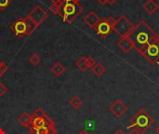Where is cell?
<instances>
[{"label":"cell","instance_id":"6da1fadb","mask_svg":"<svg viewBox=\"0 0 159 134\" xmlns=\"http://www.w3.org/2000/svg\"><path fill=\"white\" fill-rule=\"evenodd\" d=\"M128 37L131 41L133 49L140 54L148 45L159 40L158 35L144 21H141L134 25Z\"/></svg>","mask_w":159,"mask_h":134},{"label":"cell","instance_id":"7a4b0ae2","mask_svg":"<svg viewBox=\"0 0 159 134\" xmlns=\"http://www.w3.org/2000/svg\"><path fill=\"white\" fill-rule=\"evenodd\" d=\"M155 123L154 118L145 109H140L130 119L128 129L134 128L142 133L146 132Z\"/></svg>","mask_w":159,"mask_h":134},{"label":"cell","instance_id":"3957f363","mask_svg":"<svg viewBox=\"0 0 159 134\" xmlns=\"http://www.w3.org/2000/svg\"><path fill=\"white\" fill-rule=\"evenodd\" d=\"M84 11V7L79 3H63L60 5L59 14L65 23H73L74 21Z\"/></svg>","mask_w":159,"mask_h":134},{"label":"cell","instance_id":"277c9868","mask_svg":"<svg viewBox=\"0 0 159 134\" xmlns=\"http://www.w3.org/2000/svg\"><path fill=\"white\" fill-rule=\"evenodd\" d=\"M134 24L125 16L121 15L116 21V24L113 28V31H115L121 38L128 36V35L131 32L133 29Z\"/></svg>","mask_w":159,"mask_h":134},{"label":"cell","instance_id":"5b68a950","mask_svg":"<svg viewBox=\"0 0 159 134\" xmlns=\"http://www.w3.org/2000/svg\"><path fill=\"white\" fill-rule=\"evenodd\" d=\"M151 64H156L159 61V40L148 45L141 53Z\"/></svg>","mask_w":159,"mask_h":134},{"label":"cell","instance_id":"8992f818","mask_svg":"<svg viewBox=\"0 0 159 134\" xmlns=\"http://www.w3.org/2000/svg\"><path fill=\"white\" fill-rule=\"evenodd\" d=\"M29 20H31L36 27H39L48 17V13L41 6H35L26 16Z\"/></svg>","mask_w":159,"mask_h":134},{"label":"cell","instance_id":"52a82bcc","mask_svg":"<svg viewBox=\"0 0 159 134\" xmlns=\"http://www.w3.org/2000/svg\"><path fill=\"white\" fill-rule=\"evenodd\" d=\"M10 30L19 38L27 36V22L25 18H18L10 25Z\"/></svg>","mask_w":159,"mask_h":134},{"label":"cell","instance_id":"ba28073f","mask_svg":"<svg viewBox=\"0 0 159 134\" xmlns=\"http://www.w3.org/2000/svg\"><path fill=\"white\" fill-rule=\"evenodd\" d=\"M94 30H95L96 34L101 38H106L111 35V33L113 31V28L108 23V21H107V20L105 18V19H101V21H99L97 26L94 28Z\"/></svg>","mask_w":159,"mask_h":134},{"label":"cell","instance_id":"9c48e42d","mask_svg":"<svg viewBox=\"0 0 159 134\" xmlns=\"http://www.w3.org/2000/svg\"><path fill=\"white\" fill-rule=\"evenodd\" d=\"M110 112L116 118H121L128 111V106L121 100H116L109 108Z\"/></svg>","mask_w":159,"mask_h":134},{"label":"cell","instance_id":"30bf717a","mask_svg":"<svg viewBox=\"0 0 159 134\" xmlns=\"http://www.w3.org/2000/svg\"><path fill=\"white\" fill-rule=\"evenodd\" d=\"M83 21L88 26L94 29L97 26V24L99 23V21H101V18L95 11L90 10L88 14L85 15V17L83 18Z\"/></svg>","mask_w":159,"mask_h":134},{"label":"cell","instance_id":"8fae6325","mask_svg":"<svg viewBox=\"0 0 159 134\" xmlns=\"http://www.w3.org/2000/svg\"><path fill=\"white\" fill-rule=\"evenodd\" d=\"M118 47L123 50V52L125 53H129L131 51V49H133V45L131 43V41L129 40V38L128 36L122 37L119 41H118Z\"/></svg>","mask_w":159,"mask_h":134},{"label":"cell","instance_id":"7c38bea8","mask_svg":"<svg viewBox=\"0 0 159 134\" xmlns=\"http://www.w3.org/2000/svg\"><path fill=\"white\" fill-rule=\"evenodd\" d=\"M143 9L148 15H153L158 9V4L155 0H147L143 4Z\"/></svg>","mask_w":159,"mask_h":134},{"label":"cell","instance_id":"4fadbf2b","mask_svg":"<svg viewBox=\"0 0 159 134\" xmlns=\"http://www.w3.org/2000/svg\"><path fill=\"white\" fill-rule=\"evenodd\" d=\"M18 122L24 128L30 129L31 128V121H32V116H30L27 112H23L20 114V116L17 118Z\"/></svg>","mask_w":159,"mask_h":134},{"label":"cell","instance_id":"5bb4252c","mask_svg":"<svg viewBox=\"0 0 159 134\" xmlns=\"http://www.w3.org/2000/svg\"><path fill=\"white\" fill-rule=\"evenodd\" d=\"M50 71H51V73H52L55 76L59 77V76H62V75L65 73L66 68H65V66H64L62 63L57 62H55V63L50 67Z\"/></svg>","mask_w":159,"mask_h":134},{"label":"cell","instance_id":"9a60e30c","mask_svg":"<svg viewBox=\"0 0 159 134\" xmlns=\"http://www.w3.org/2000/svg\"><path fill=\"white\" fill-rule=\"evenodd\" d=\"M91 69H92V73H93L97 77L102 76L106 72L105 67H104L102 63H100V62H96V64H95Z\"/></svg>","mask_w":159,"mask_h":134},{"label":"cell","instance_id":"2e32d148","mask_svg":"<svg viewBox=\"0 0 159 134\" xmlns=\"http://www.w3.org/2000/svg\"><path fill=\"white\" fill-rule=\"evenodd\" d=\"M76 67L81 71V72H86L89 69V65H88V62H87V57H81L76 62H75Z\"/></svg>","mask_w":159,"mask_h":134},{"label":"cell","instance_id":"e0dca14e","mask_svg":"<svg viewBox=\"0 0 159 134\" xmlns=\"http://www.w3.org/2000/svg\"><path fill=\"white\" fill-rule=\"evenodd\" d=\"M69 104H70V105H71L74 109L77 110V109H79V108L82 106L83 102H82V100H81L77 95H74V96L70 99Z\"/></svg>","mask_w":159,"mask_h":134},{"label":"cell","instance_id":"ac0fdd59","mask_svg":"<svg viewBox=\"0 0 159 134\" xmlns=\"http://www.w3.org/2000/svg\"><path fill=\"white\" fill-rule=\"evenodd\" d=\"M41 127H45L44 118H32L31 128L38 129V128H41Z\"/></svg>","mask_w":159,"mask_h":134},{"label":"cell","instance_id":"d6986e66","mask_svg":"<svg viewBox=\"0 0 159 134\" xmlns=\"http://www.w3.org/2000/svg\"><path fill=\"white\" fill-rule=\"evenodd\" d=\"M25 18V20H26V22H27V36H30L34 31H35V29L37 28L36 26H35V24L31 21V20H29L27 17H24Z\"/></svg>","mask_w":159,"mask_h":134},{"label":"cell","instance_id":"ffe728a7","mask_svg":"<svg viewBox=\"0 0 159 134\" xmlns=\"http://www.w3.org/2000/svg\"><path fill=\"white\" fill-rule=\"evenodd\" d=\"M41 61H42L41 57H40L39 55L35 54V53H34V54L29 58V62H30L32 65H34V66L38 65V64L41 62Z\"/></svg>","mask_w":159,"mask_h":134},{"label":"cell","instance_id":"44dd1931","mask_svg":"<svg viewBox=\"0 0 159 134\" xmlns=\"http://www.w3.org/2000/svg\"><path fill=\"white\" fill-rule=\"evenodd\" d=\"M29 134H48V128L47 127H41L38 129H29Z\"/></svg>","mask_w":159,"mask_h":134},{"label":"cell","instance_id":"7402d4cb","mask_svg":"<svg viewBox=\"0 0 159 134\" xmlns=\"http://www.w3.org/2000/svg\"><path fill=\"white\" fill-rule=\"evenodd\" d=\"M47 116V114L42 110V108L38 107L37 109L34 110V112L32 115V118H45Z\"/></svg>","mask_w":159,"mask_h":134},{"label":"cell","instance_id":"603a6c76","mask_svg":"<svg viewBox=\"0 0 159 134\" xmlns=\"http://www.w3.org/2000/svg\"><path fill=\"white\" fill-rule=\"evenodd\" d=\"M44 121H45V127L47 128H50V127H55V123L54 121L47 115L45 118H44Z\"/></svg>","mask_w":159,"mask_h":134},{"label":"cell","instance_id":"cb8c5ba5","mask_svg":"<svg viewBox=\"0 0 159 134\" xmlns=\"http://www.w3.org/2000/svg\"><path fill=\"white\" fill-rule=\"evenodd\" d=\"M12 0H0V10H5L10 4Z\"/></svg>","mask_w":159,"mask_h":134},{"label":"cell","instance_id":"d4e9b609","mask_svg":"<svg viewBox=\"0 0 159 134\" xmlns=\"http://www.w3.org/2000/svg\"><path fill=\"white\" fill-rule=\"evenodd\" d=\"M87 62H88V65H89V69H91L96 64V61L92 57H90V56L87 57Z\"/></svg>","mask_w":159,"mask_h":134},{"label":"cell","instance_id":"484cf974","mask_svg":"<svg viewBox=\"0 0 159 134\" xmlns=\"http://www.w3.org/2000/svg\"><path fill=\"white\" fill-rule=\"evenodd\" d=\"M49 9L56 15L59 14V9H60V5H54V4H51Z\"/></svg>","mask_w":159,"mask_h":134},{"label":"cell","instance_id":"4316f807","mask_svg":"<svg viewBox=\"0 0 159 134\" xmlns=\"http://www.w3.org/2000/svg\"><path fill=\"white\" fill-rule=\"evenodd\" d=\"M7 92V88L0 82V97H3Z\"/></svg>","mask_w":159,"mask_h":134},{"label":"cell","instance_id":"83f0119b","mask_svg":"<svg viewBox=\"0 0 159 134\" xmlns=\"http://www.w3.org/2000/svg\"><path fill=\"white\" fill-rule=\"evenodd\" d=\"M7 70H8V66H7V64H6V63L2 62V64H1V66H0V73H1L2 75H4Z\"/></svg>","mask_w":159,"mask_h":134},{"label":"cell","instance_id":"f1b7e54d","mask_svg":"<svg viewBox=\"0 0 159 134\" xmlns=\"http://www.w3.org/2000/svg\"><path fill=\"white\" fill-rule=\"evenodd\" d=\"M106 20H107V21H108V23L111 25V27L112 28H114V26H115V24H116V20H115L112 16H109L108 18H106Z\"/></svg>","mask_w":159,"mask_h":134},{"label":"cell","instance_id":"f546056e","mask_svg":"<svg viewBox=\"0 0 159 134\" xmlns=\"http://www.w3.org/2000/svg\"><path fill=\"white\" fill-rule=\"evenodd\" d=\"M48 134H58V131L55 127H50L48 128Z\"/></svg>","mask_w":159,"mask_h":134},{"label":"cell","instance_id":"4dcf8cb0","mask_svg":"<svg viewBox=\"0 0 159 134\" xmlns=\"http://www.w3.org/2000/svg\"><path fill=\"white\" fill-rule=\"evenodd\" d=\"M49 1L51 2V4H54V5H61V4H63L61 2V0H49Z\"/></svg>","mask_w":159,"mask_h":134},{"label":"cell","instance_id":"1f68e13d","mask_svg":"<svg viewBox=\"0 0 159 134\" xmlns=\"http://www.w3.org/2000/svg\"><path fill=\"white\" fill-rule=\"evenodd\" d=\"M80 0H61L62 3H79Z\"/></svg>","mask_w":159,"mask_h":134},{"label":"cell","instance_id":"d6a6232c","mask_svg":"<svg viewBox=\"0 0 159 134\" xmlns=\"http://www.w3.org/2000/svg\"><path fill=\"white\" fill-rule=\"evenodd\" d=\"M116 2H117V0H107V4H108V5H110V6L115 5Z\"/></svg>","mask_w":159,"mask_h":134},{"label":"cell","instance_id":"836d02e7","mask_svg":"<svg viewBox=\"0 0 159 134\" xmlns=\"http://www.w3.org/2000/svg\"><path fill=\"white\" fill-rule=\"evenodd\" d=\"M97 2H98L100 5H102V6H103V5H105V4H107V0H97Z\"/></svg>","mask_w":159,"mask_h":134},{"label":"cell","instance_id":"e575fe53","mask_svg":"<svg viewBox=\"0 0 159 134\" xmlns=\"http://www.w3.org/2000/svg\"><path fill=\"white\" fill-rule=\"evenodd\" d=\"M129 134H143L141 132H139L138 130H136V129H134L133 131H131L130 132V133Z\"/></svg>","mask_w":159,"mask_h":134},{"label":"cell","instance_id":"d590c367","mask_svg":"<svg viewBox=\"0 0 159 134\" xmlns=\"http://www.w3.org/2000/svg\"><path fill=\"white\" fill-rule=\"evenodd\" d=\"M115 134H126V133H125V132H123V131H121V130H118V131H117V132H116Z\"/></svg>","mask_w":159,"mask_h":134},{"label":"cell","instance_id":"8d00e7d4","mask_svg":"<svg viewBox=\"0 0 159 134\" xmlns=\"http://www.w3.org/2000/svg\"><path fill=\"white\" fill-rule=\"evenodd\" d=\"M78 134H89L88 132H86V131H82V132H80Z\"/></svg>","mask_w":159,"mask_h":134},{"label":"cell","instance_id":"74e56055","mask_svg":"<svg viewBox=\"0 0 159 134\" xmlns=\"http://www.w3.org/2000/svg\"><path fill=\"white\" fill-rule=\"evenodd\" d=\"M0 134H6L5 131L3 129H1V128H0Z\"/></svg>","mask_w":159,"mask_h":134},{"label":"cell","instance_id":"f35d334b","mask_svg":"<svg viewBox=\"0 0 159 134\" xmlns=\"http://www.w3.org/2000/svg\"><path fill=\"white\" fill-rule=\"evenodd\" d=\"M156 132H157V133L159 134V125L157 127V128H156Z\"/></svg>","mask_w":159,"mask_h":134},{"label":"cell","instance_id":"ab89813d","mask_svg":"<svg viewBox=\"0 0 159 134\" xmlns=\"http://www.w3.org/2000/svg\"><path fill=\"white\" fill-rule=\"evenodd\" d=\"M3 76V75H2V74H1V73H0V77H1V76Z\"/></svg>","mask_w":159,"mask_h":134},{"label":"cell","instance_id":"60d3db41","mask_svg":"<svg viewBox=\"0 0 159 134\" xmlns=\"http://www.w3.org/2000/svg\"><path fill=\"white\" fill-rule=\"evenodd\" d=\"M1 64H2V62H0V66H1Z\"/></svg>","mask_w":159,"mask_h":134}]
</instances>
